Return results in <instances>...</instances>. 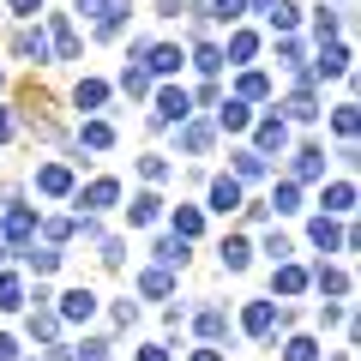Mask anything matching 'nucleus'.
I'll use <instances>...</instances> for the list:
<instances>
[{
    "label": "nucleus",
    "mask_w": 361,
    "mask_h": 361,
    "mask_svg": "<svg viewBox=\"0 0 361 361\" xmlns=\"http://www.w3.org/2000/svg\"><path fill=\"white\" fill-rule=\"evenodd\" d=\"M49 49H54V61H78V30H73V18L66 13H49Z\"/></svg>",
    "instance_id": "nucleus-1"
},
{
    "label": "nucleus",
    "mask_w": 361,
    "mask_h": 361,
    "mask_svg": "<svg viewBox=\"0 0 361 361\" xmlns=\"http://www.w3.org/2000/svg\"><path fill=\"white\" fill-rule=\"evenodd\" d=\"M37 211H30V205H6V217H0V229H6V247H25L30 241V235H37Z\"/></svg>",
    "instance_id": "nucleus-2"
},
{
    "label": "nucleus",
    "mask_w": 361,
    "mask_h": 361,
    "mask_svg": "<svg viewBox=\"0 0 361 361\" xmlns=\"http://www.w3.org/2000/svg\"><path fill=\"white\" fill-rule=\"evenodd\" d=\"M241 331L247 337H277V301H247L241 307Z\"/></svg>",
    "instance_id": "nucleus-3"
},
{
    "label": "nucleus",
    "mask_w": 361,
    "mask_h": 361,
    "mask_svg": "<svg viewBox=\"0 0 361 361\" xmlns=\"http://www.w3.org/2000/svg\"><path fill=\"white\" fill-rule=\"evenodd\" d=\"M13 54H18V61H54V49H49V30H42V25H25V30H18V37H13Z\"/></svg>",
    "instance_id": "nucleus-4"
},
{
    "label": "nucleus",
    "mask_w": 361,
    "mask_h": 361,
    "mask_svg": "<svg viewBox=\"0 0 361 361\" xmlns=\"http://www.w3.org/2000/svg\"><path fill=\"white\" fill-rule=\"evenodd\" d=\"M349 61H355V54H349V42H319V61H313V78H343L349 73Z\"/></svg>",
    "instance_id": "nucleus-5"
},
{
    "label": "nucleus",
    "mask_w": 361,
    "mask_h": 361,
    "mask_svg": "<svg viewBox=\"0 0 361 361\" xmlns=\"http://www.w3.org/2000/svg\"><path fill=\"white\" fill-rule=\"evenodd\" d=\"M187 115H193V97H187V90H175V85L157 90V121H163V127H180Z\"/></svg>",
    "instance_id": "nucleus-6"
},
{
    "label": "nucleus",
    "mask_w": 361,
    "mask_h": 361,
    "mask_svg": "<svg viewBox=\"0 0 361 361\" xmlns=\"http://www.w3.org/2000/svg\"><path fill=\"white\" fill-rule=\"evenodd\" d=\"M283 145H289V121H283V115H265V121L253 127V151H259V157L283 151Z\"/></svg>",
    "instance_id": "nucleus-7"
},
{
    "label": "nucleus",
    "mask_w": 361,
    "mask_h": 361,
    "mask_svg": "<svg viewBox=\"0 0 361 361\" xmlns=\"http://www.w3.org/2000/svg\"><path fill=\"white\" fill-rule=\"evenodd\" d=\"M307 283H313V271H307V265H295V259H277V271H271V289H277V295H301Z\"/></svg>",
    "instance_id": "nucleus-8"
},
{
    "label": "nucleus",
    "mask_w": 361,
    "mask_h": 361,
    "mask_svg": "<svg viewBox=\"0 0 361 361\" xmlns=\"http://www.w3.org/2000/svg\"><path fill=\"white\" fill-rule=\"evenodd\" d=\"M307 241L319 247V253H337V247H349V229H337V217H325V211H319V217L307 223Z\"/></svg>",
    "instance_id": "nucleus-9"
},
{
    "label": "nucleus",
    "mask_w": 361,
    "mask_h": 361,
    "mask_svg": "<svg viewBox=\"0 0 361 361\" xmlns=\"http://www.w3.org/2000/svg\"><path fill=\"white\" fill-rule=\"evenodd\" d=\"M115 199H121V180L115 175H97L90 187H78V205H85V211H109Z\"/></svg>",
    "instance_id": "nucleus-10"
},
{
    "label": "nucleus",
    "mask_w": 361,
    "mask_h": 361,
    "mask_svg": "<svg viewBox=\"0 0 361 361\" xmlns=\"http://www.w3.org/2000/svg\"><path fill=\"white\" fill-rule=\"evenodd\" d=\"M145 73H157V78H169V73H180V66H187V54L175 49V42H157V49H145Z\"/></svg>",
    "instance_id": "nucleus-11"
},
{
    "label": "nucleus",
    "mask_w": 361,
    "mask_h": 361,
    "mask_svg": "<svg viewBox=\"0 0 361 361\" xmlns=\"http://www.w3.org/2000/svg\"><path fill=\"white\" fill-rule=\"evenodd\" d=\"M211 127H217V133H247V127H253V109H247L241 97H223V103H217V121H211Z\"/></svg>",
    "instance_id": "nucleus-12"
},
{
    "label": "nucleus",
    "mask_w": 361,
    "mask_h": 361,
    "mask_svg": "<svg viewBox=\"0 0 361 361\" xmlns=\"http://www.w3.org/2000/svg\"><path fill=\"white\" fill-rule=\"evenodd\" d=\"M211 139H217V127H211V121H193V115L180 121V151H187V157H205Z\"/></svg>",
    "instance_id": "nucleus-13"
},
{
    "label": "nucleus",
    "mask_w": 361,
    "mask_h": 361,
    "mask_svg": "<svg viewBox=\"0 0 361 361\" xmlns=\"http://www.w3.org/2000/svg\"><path fill=\"white\" fill-rule=\"evenodd\" d=\"M37 193L66 199V193H73V169H66V163H42V169H37Z\"/></svg>",
    "instance_id": "nucleus-14"
},
{
    "label": "nucleus",
    "mask_w": 361,
    "mask_h": 361,
    "mask_svg": "<svg viewBox=\"0 0 361 361\" xmlns=\"http://www.w3.org/2000/svg\"><path fill=\"white\" fill-rule=\"evenodd\" d=\"M54 313H61V319H73V325H78V319H97V289H66Z\"/></svg>",
    "instance_id": "nucleus-15"
},
{
    "label": "nucleus",
    "mask_w": 361,
    "mask_h": 361,
    "mask_svg": "<svg viewBox=\"0 0 361 361\" xmlns=\"http://www.w3.org/2000/svg\"><path fill=\"white\" fill-rule=\"evenodd\" d=\"M319 205H325V217H349L355 211V180H331L319 193Z\"/></svg>",
    "instance_id": "nucleus-16"
},
{
    "label": "nucleus",
    "mask_w": 361,
    "mask_h": 361,
    "mask_svg": "<svg viewBox=\"0 0 361 361\" xmlns=\"http://www.w3.org/2000/svg\"><path fill=\"white\" fill-rule=\"evenodd\" d=\"M127 18H133V0H109V6H103V18H97V37H103V42H115L121 30H127Z\"/></svg>",
    "instance_id": "nucleus-17"
},
{
    "label": "nucleus",
    "mask_w": 361,
    "mask_h": 361,
    "mask_svg": "<svg viewBox=\"0 0 361 361\" xmlns=\"http://www.w3.org/2000/svg\"><path fill=\"white\" fill-rule=\"evenodd\" d=\"M235 205H241V180H235V175H217V180H211V211L229 217Z\"/></svg>",
    "instance_id": "nucleus-18"
},
{
    "label": "nucleus",
    "mask_w": 361,
    "mask_h": 361,
    "mask_svg": "<svg viewBox=\"0 0 361 361\" xmlns=\"http://www.w3.org/2000/svg\"><path fill=\"white\" fill-rule=\"evenodd\" d=\"M217 253H223V271H247L253 265V241H247V235H223Z\"/></svg>",
    "instance_id": "nucleus-19"
},
{
    "label": "nucleus",
    "mask_w": 361,
    "mask_h": 361,
    "mask_svg": "<svg viewBox=\"0 0 361 361\" xmlns=\"http://www.w3.org/2000/svg\"><path fill=\"white\" fill-rule=\"evenodd\" d=\"M313 283H319V295H331V301H349V289H355V283H349V271H337V265H319V271H313Z\"/></svg>",
    "instance_id": "nucleus-20"
},
{
    "label": "nucleus",
    "mask_w": 361,
    "mask_h": 361,
    "mask_svg": "<svg viewBox=\"0 0 361 361\" xmlns=\"http://www.w3.org/2000/svg\"><path fill=\"white\" fill-rule=\"evenodd\" d=\"M157 217H163V199H157V193H139V199L127 205V223H133V229H151Z\"/></svg>",
    "instance_id": "nucleus-21"
},
{
    "label": "nucleus",
    "mask_w": 361,
    "mask_h": 361,
    "mask_svg": "<svg viewBox=\"0 0 361 361\" xmlns=\"http://www.w3.org/2000/svg\"><path fill=\"white\" fill-rule=\"evenodd\" d=\"M193 331L205 337V343H217V337H229V313H223V307H205V313L193 319Z\"/></svg>",
    "instance_id": "nucleus-22"
},
{
    "label": "nucleus",
    "mask_w": 361,
    "mask_h": 361,
    "mask_svg": "<svg viewBox=\"0 0 361 361\" xmlns=\"http://www.w3.org/2000/svg\"><path fill=\"white\" fill-rule=\"evenodd\" d=\"M325 175V151L319 145H301L295 151V180H319Z\"/></svg>",
    "instance_id": "nucleus-23"
},
{
    "label": "nucleus",
    "mask_w": 361,
    "mask_h": 361,
    "mask_svg": "<svg viewBox=\"0 0 361 361\" xmlns=\"http://www.w3.org/2000/svg\"><path fill=\"white\" fill-rule=\"evenodd\" d=\"M73 103H78V109H85V115H97V109H103V103H109V85H103V78H85V85H78V90H73Z\"/></svg>",
    "instance_id": "nucleus-24"
},
{
    "label": "nucleus",
    "mask_w": 361,
    "mask_h": 361,
    "mask_svg": "<svg viewBox=\"0 0 361 361\" xmlns=\"http://www.w3.org/2000/svg\"><path fill=\"white\" fill-rule=\"evenodd\" d=\"M253 54H259V37H253V30H235V37H229V49H223V61L247 66V61H253Z\"/></svg>",
    "instance_id": "nucleus-25"
},
{
    "label": "nucleus",
    "mask_w": 361,
    "mask_h": 361,
    "mask_svg": "<svg viewBox=\"0 0 361 361\" xmlns=\"http://www.w3.org/2000/svg\"><path fill=\"white\" fill-rule=\"evenodd\" d=\"M18 307H25V277L0 271V313H18Z\"/></svg>",
    "instance_id": "nucleus-26"
},
{
    "label": "nucleus",
    "mask_w": 361,
    "mask_h": 361,
    "mask_svg": "<svg viewBox=\"0 0 361 361\" xmlns=\"http://www.w3.org/2000/svg\"><path fill=\"white\" fill-rule=\"evenodd\" d=\"M78 139H85L90 151H109V145H115V127H109V121H97V115H90L85 127H78Z\"/></svg>",
    "instance_id": "nucleus-27"
},
{
    "label": "nucleus",
    "mask_w": 361,
    "mask_h": 361,
    "mask_svg": "<svg viewBox=\"0 0 361 361\" xmlns=\"http://www.w3.org/2000/svg\"><path fill=\"white\" fill-rule=\"evenodd\" d=\"M175 235H180V241L205 235V211H199V205H180V211H175Z\"/></svg>",
    "instance_id": "nucleus-28"
},
{
    "label": "nucleus",
    "mask_w": 361,
    "mask_h": 361,
    "mask_svg": "<svg viewBox=\"0 0 361 361\" xmlns=\"http://www.w3.org/2000/svg\"><path fill=\"white\" fill-rule=\"evenodd\" d=\"M54 331H61V313H54L49 301H37V313H30V337H42V343H49Z\"/></svg>",
    "instance_id": "nucleus-29"
},
{
    "label": "nucleus",
    "mask_w": 361,
    "mask_h": 361,
    "mask_svg": "<svg viewBox=\"0 0 361 361\" xmlns=\"http://www.w3.org/2000/svg\"><path fill=\"white\" fill-rule=\"evenodd\" d=\"M169 289H175V277H169V265H157V271H145V277H139V295H151V301H163Z\"/></svg>",
    "instance_id": "nucleus-30"
},
{
    "label": "nucleus",
    "mask_w": 361,
    "mask_h": 361,
    "mask_svg": "<svg viewBox=\"0 0 361 361\" xmlns=\"http://www.w3.org/2000/svg\"><path fill=\"white\" fill-rule=\"evenodd\" d=\"M25 265L37 271V277H54V271H61V253H54V247H30V253H25Z\"/></svg>",
    "instance_id": "nucleus-31"
},
{
    "label": "nucleus",
    "mask_w": 361,
    "mask_h": 361,
    "mask_svg": "<svg viewBox=\"0 0 361 361\" xmlns=\"http://www.w3.org/2000/svg\"><path fill=\"white\" fill-rule=\"evenodd\" d=\"M187 61H193V66H199L205 78H211V73H223V49H217V42H199V49L187 54Z\"/></svg>",
    "instance_id": "nucleus-32"
},
{
    "label": "nucleus",
    "mask_w": 361,
    "mask_h": 361,
    "mask_svg": "<svg viewBox=\"0 0 361 361\" xmlns=\"http://www.w3.org/2000/svg\"><path fill=\"white\" fill-rule=\"evenodd\" d=\"M355 127H361V121H355V103L331 109V133H337V139H343V145H355Z\"/></svg>",
    "instance_id": "nucleus-33"
},
{
    "label": "nucleus",
    "mask_w": 361,
    "mask_h": 361,
    "mask_svg": "<svg viewBox=\"0 0 361 361\" xmlns=\"http://www.w3.org/2000/svg\"><path fill=\"white\" fill-rule=\"evenodd\" d=\"M325 349L313 343V337H283V361H319Z\"/></svg>",
    "instance_id": "nucleus-34"
},
{
    "label": "nucleus",
    "mask_w": 361,
    "mask_h": 361,
    "mask_svg": "<svg viewBox=\"0 0 361 361\" xmlns=\"http://www.w3.org/2000/svg\"><path fill=\"white\" fill-rule=\"evenodd\" d=\"M271 205L283 211V217H295V211H301V187H295V180H277V193H271Z\"/></svg>",
    "instance_id": "nucleus-35"
},
{
    "label": "nucleus",
    "mask_w": 361,
    "mask_h": 361,
    "mask_svg": "<svg viewBox=\"0 0 361 361\" xmlns=\"http://www.w3.org/2000/svg\"><path fill=\"white\" fill-rule=\"evenodd\" d=\"M211 18H217V25H241V18H247V0H211Z\"/></svg>",
    "instance_id": "nucleus-36"
},
{
    "label": "nucleus",
    "mask_w": 361,
    "mask_h": 361,
    "mask_svg": "<svg viewBox=\"0 0 361 361\" xmlns=\"http://www.w3.org/2000/svg\"><path fill=\"white\" fill-rule=\"evenodd\" d=\"M157 265H187V241L180 235H163L157 241Z\"/></svg>",
    "instance_id": "nucleus-37"
},
{
    "label": "nucleus",
    "mask_w": 361,
    "mask_h": 361,
    "mask_svg": "<svg viewBox=\"0 0 361 361\" xmlns=\"http://www.w3.org/2000/svg\"><path fill=\"white\" fill-rule=\"evenodd\" d=\"M121 90H127V97H151V73H145V66L133 61L127 73H121Z\"/></svg>",
    "instance_id": "nucleus-38"
},
{
    "label": "nucleus",
    "mask_w": 361,
    "mask_h": 361,
    "mask_svg": "<svg viewBox=\"0 0 361 361\" xmlns=\"http://www.w3.org/2000/svg\"><path fill=\"white\" fill-rule=\"evenodd\" d=\"M265 175V157L259 151H235V180H259Z\"/></svg>",
    "instance_id": "nucleus-39"
},
{
    "label": "nucleus",
    "mask_w": 361,
    "mask_h": 361,
    "mask_svg": "<svg viewBox=\"0 0 361 361\" xmlns=\"http://www.w3.org/2000/svg\"><path fill=\"white\" fill-rule=\"evenodd\" d=\"M271 30H295V18H301V6H289V0H277V6H271Z\"/></svg>",
    "instance_id": "nucleus-40"
},
{
    "label": "nucleus",
    "mask_w": 361,
    "mask_h": 361,
    "mask_svg": "<svg viewBox=\"0 0 361 361\" xmlns=\"http://www.w3.org/2000/svg\"><path fill=\"white\" fill-rule=\"evenodd\" d=\"M259 253L277 265V259H295V241H289V235H265V247H259Z\"/></svg>",
    "instance_id": "nucleus-41"
},
{
    "label": "nucleus",
    "mask_w": 361,
    "mask_h": 361,
    "mask_svg": "<svg viewBox=\"0 0 361 361\" xmlns=\"http://www.w3.org/2000/svg\"><path fill=\"white\" fill-rule=\"evenodd\" d=\"M337 25H343V18H337L331 6H319V13H313V37H319V42H331V37H337Z\"/></svg>",
    "instance_id": "nucleus-42"
},
{
    "label": "nucleus",
    "mask_w": 361,
    "mask_h": 361,
    "mask_svg": "<svg viewBox=\"0 0 361 361\" xmlns=\"http://www.w3.org/2000/svg\"><path fill=\"white\" fill-rule=\"evenodd\" d=\"M259 97H271V78L265 73H247L241 78V103H259Z\"/></svg>",
    "instance_id": "nucleus-43"
},
{
    "label": "nucleus",
    "mask_w": 361,
    "mask_h": 361,
    "mask_svg": "<svg viewBox=\"0 0 361 361\" xmlns=\"http://www.w3.org/2000/svg\"><path fill=\"white\" fill-rule=\"evenodd\" d=\"M73 361H109V337H85V349H73Z\"/></svg>",
    "instance_id": "nucleus-44"
},
{
    "label": "nucleus",
    "mask_w": 361,
    "mask_h": 361,
    "mask_svg": "<svg viewBox=\"0 0 361 361\" xmlns=\"http://www.w3.org/2000/svg\"><path fill=\"white\" fill-rule=\"evenodd\" d=\"M277 66H301V42L289 37V30L277 37Z\"/></svg>",
    "instance_id": "nucleus-45"
},
{
    "label": "nucleus",
    "mask_w": 361,
    "mask_h": 361,
    "mask_svg": "<svg viewBox=\"0 0 361 361\" xmlns=\"http://www.w3.org/2000/svg\"><path fill=\"white\" fill-rule=\"evenodd\" d=\"M139 175H145V180H151V187H157V180L169 175V163H163V157H139Z\"/></svg>",
    "instance_id": "nucleus-46"
},
{
    "label": "nucleus",
    "mask_w": 361,
    "mask_h": 361,
    "mask_svg": "<svg viewBox=\"0 0 361 361\" xmlns=\"http://www.w3.org/2000/svg\"><path fill=\"white\" fill-rule=\"evenodd\" d=\"M121 259H127V241H103V265L121 271Z\"/></svg>",
    "instance_id": "nucleus-47"
},
{
    "label": "nucleus",
    "mask_w": 361,
    "mask_h": 361,
    "mask_svg": "<svg viewBox=\"0 0 361 361\" xmlns=\"http://www.w3.org/2000/svg\"><path fill=\"white\" fill-rule=\"evenodd\" d=\"M6 13H18V18H37V13H42V0H6Z\"/></svg>",
    "instance_id": "nucleus-48"
},
{
    "label": "nucleus",
    "mask_w": 361,
    "mask_h": 361,
    "mask_svg": "<svg viewBox=\"0 0 361 361\" xmlns=\"http://www.w3.org/2000/svg\"><path fill=\"white\" fill-rule=\"evenodd\" d=\"M103 6H109V0H73V13H78V18H103Z\"/></svg>",
    "instance_id": "nucleus-49"
},
{
    "label": "nucleus",
    "mask_w": 361,
    "mask_h": 361,
    "mask_svg": "<svg viewBox=\"0 0 361 361\" xmlns=\"http://www.w3.org/2000/svg\"><path fill=\"white\" fill-rule=\"evenodd\" d=\"M42 229H49V241H66V235H73V223H66V217H49Z\"/></svg>",
    "instance_id": "nucleus-50"
},
{
    "label": "nucleus",
    "mask_w": 361,
    "mask_h": 361,
    "mask_svg": "<svg viewBox=\"0 0 361 361\" xmlns=\"http://www.w3.org/2000/svg\"><path fill=\"white\" fill-rule=\"evenodd\" d=\"M187 13V0H157V18H180Z\"/></svg>",
    "instance_id": "nucleus-51"
},
{
    "label": "nucleus",
    "mask_w": 361,
    "mask_h": 361,
    "mask_svg": "<svg viewBox=\"0 0 361 361\" xmlns=\"http://www.w3.org/2000/svg\"><path fill=\"white\" fill-rule=\"evenodd\" d=\"M139 361H169V343H145V349H139Z\"/></svg>",
    "instance_id": "nucleus-52"
},
{
    "label": "nucleus",
    "mask_w": 361,
    "mask_h": 361,
    "mask_svg": "<svg viewBox=\"0 0 361 361\" xmlns=\"http://www.w3.org/2000/svg\"><path fill=\"white\" fill-rule=\"evenodd\" d=\"M0 361H18V337H6V331H0Z\"/></svg>",
    "instance_id": "nucleus-53"
},
{
    "label": "nucleus",
    "mask_w": 361,
    "mask_h": 361,
    "mask_svg": "<svg viewBox=\"0 0 361 361\" xmlns=\"http://www.w3.org/2000/svg\"><path fill=\"white\" fill-rule=\"evenodd\" d=\"M193 361H223V349H211V343H205V349H193Z\"/></svg>",
    "instance_id": "nucleus-54"
},
{
    "label": "nucleus",
    "mask_w": 361,
    "mask_h": 361,
    "mask_svg": "<svg viewBox=\"0 0 361 361\" xmlns=\"http://www.w3.org/2000/svg\"><path fill=\"white\" fill-rule=\"evenodd\" d=\"M13 139V115H6V109H0V145Z\"/></svg>",
    "instance_id": "nucleus-55"
},
{
    "label": "nucleus",
    "mask_w": 361,
    "mask_h": 361,
    "mask_svg": "<svg viewBox=\"0 0 361 361\" xmlns=\"http://www.w3.org/2000/svg\"><path fill=\"white\" fill-rule=\"evenodd\" d=\"M247 6H253V13H271V6H277V0H247Z\"/></svg>",
    "instance_id": "nucleus-56"
},
{
    "label": "nucleus",
    "mask_w": 361,
    "mask_h": 361,
    "mask_svg": "<svg viewBox=\"0 0 361 361\" xmlns=\"http://www.w3.org/2000/svg\"><path fill=\"white\" fill-rule=\"evenodd\" d=\"M331 361H355V355H349V349H337V355H331Z\"/></svg>",
    "instance_id": "nucleus-57"
},
{
    "label": "nucleus",
    "mask_w": 361,
    "mask_h": 361,
    "mask_svg": "<svg viewBox=\"0 0 361 361\" xmlns=\"http://www.w3.org/2000/svg\"><path fill=\"white\" fill-rule=\"evenodd\" d=\"M0 85H6V78H0Z\"/></svg>",
    "instance_id": "nucleus-58"
}]
</instances>
